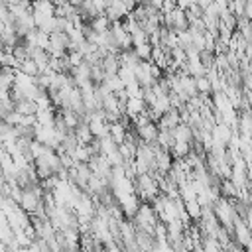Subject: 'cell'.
Returning <instances> with one entry per match:
<instances>
[{
	"label": "cell",
	"mask_w": 252,
	"mask_h": 252,
	"mask_svg": "<svg viewBox=\"0 0 252 252\" xmlns=\"http://www.w3.org/2000/svg\"><path fill=\"white\" fill-rule=\"evenodd\" d=\"M248 22H252V2H244V16Z\"/></svg>",
	"instance_id": "277c9868"
},
{
	"label": "cell",
	"mask_w": 252,
	"mask_h": 252,
	"mask_svg": "<svg viewBox=\"0 0 252 252\" xmlns=\"http://www.w3.org/2000/svg\"><path fill=\"white\" fill-rule=\"evenodd\" d=\"M89 28H91L94 33H104V32L110 30V20H108L104 14H100V16H96V18H93V20L89 22Z\"/></svg>",
	"instance_id": "7a4b0ae2"
},
{
	"label": "cell",
	"mask_w": 252,
	"mask_h": 252,
	"mask_svg": "<svg viewBox=\"0 0 252 252\" xmlns=\"http://www.w3.org/2000/svg\"><path fill=\"white\" fill-rule=\"evenodd\" d=\"M158 134H159V130H158V124H154V122L136 128V138L144 144H150V146L158 144Z\"/></svg>",
	"instance_id": "6da1fadb"
},
{
	"label": "cell",
	"mask_w": 252,
	"mask_h": 252,
	"mask_svg": "<svg viewBox=\"0 0 252 252\" xmlns=\"http://www.w3.org/2000/svg\"><path fill=\"white\" fill-rule=\"evenodd\" d=\"M183 205H185V211H187V215H189L191 220H199V219H201V205L197 203V199L187 201V203H183Z\"/></svg>",
	"instance_id": "3957f363"
}]
</instances>
